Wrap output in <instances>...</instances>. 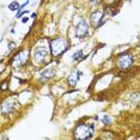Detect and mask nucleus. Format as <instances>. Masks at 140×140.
Segmentation results:
<instances>
[{
    "label": "nucleus",
    "instance_id": "9",
    "mask_svg": "<svg viewBox=\"0 0 140 140\" xmlns=\"http://www.w3.org/2000/svg\"><path fill=\"white\" fill-rule=\"evenodd\" d=\"M83 75V72L78 68H73L71 72L68 73V75L66 77V82L68 84V86L71 88H74L75 85L79 83V79L82 78Z\"/></svg>",
    "mask_w": 140,
    "mask_h": 140
},
{
    "label": "nucleus",
    "instance_id": "12",
    "mask_svg": "<svg viewBox=\"0 0 140 140\" xmlns=\"http://www.w3.org/2000/svg\"><path fill=\"white\" fill-rule=\"evenodd\" d=\"M111 122H113V120H111V116H109L108 114H104L103 116H102L101 123L103 125V126H109V125H111Z\"/></svg>",
    "mask_w": 140,
    "mask_h": 140
},
{
    "label": "nucleus",
    "instance_id": "18",
    "mask_svg": "<svg viewBox=\"0 0 140 140\" xmlns=\"http://www.w3.org/2000/svg\"><path fill=\"white\" fill-rule=\"evenodd\" d=\"M7 82H9V80H5V82H3V84H1V91H5V90H6L7 89V86H9V85H7Z\"/></svg>",
    "mask_w": 140,
    "mask_h": 140
},
{
    "label": "nucleus",
    "instance_id": "16",
    "mask_svg": "<svg viewBox=\"0 0 140 140\" xmlns=\"http://www.w3.org/2000/svg\"><path fill=\"white\" fill-rule=\"evenodd\" d=\"M28 13H29V11H25V10L19 11V12H17L16 18H17V19H19V18H22V17H23L24 14H28Z\"/></svg>",
    "mask_w": 140,
    "mask_h": 140
},
{
    "label": "nucleus",
    "instance_id": "10",
    "mask_svg": "<svg viewBox=\"0 0 140 140\" xmlns=\"http://www.w3.org/2000/svg\"><path fill=\"white\" fill-rule=\"evenodd\" d=\"M56 74V68L55 67H47L41 72L40 75V83H48L52 78H54Z\"/></svg>",
    "mask_w": 140,
    "mask_h": 140
},
{
    "label": "nucleus",
    "instance_id": "3",
    "mask_svg": "<svg viewBox=\"0 0 140 140\" xmlns=\"http://www.w3.org/2000/svg\"><path fill=\"white\" fill-rule=\"evenodd\" d=\"M95 130H96V126L95 122H79L73 129V138L78 140H88L91 139L95 135Z\"/></svg>",
    "mask_w": 140,
    "mask_h": 140
},
{
    "label": "nucleus",
    "instance_id": "22",
    "mask_svg": "<svg viewBox=\"0 0 140 140\" xmlns=\"http://www.w3.org/2000/svg\"><path fill=\"white\" fill-rule=\"evenodd\" d=\"M35 17H36V13H35V12L31 13V18H35Z\"/></svg>",
    "mask_w": 140,
    "mask_h": 140
},
{
    "label": "nucleus",
    "instance_id": "8",
    "mask_svg": "<svg viewBox=\"0 0 140 140\" xmlns=\"http://www.w3.org/2000/svg\"><path fill=\"white\" fill-rule=\"evenodd\" d=\"M16 108H17V101H14L12 98H9V99H6V101H4L3 103H1V107H0V109H1V115L5 116V115L12 114V113H14Z\"/></svg>",
    "mask_w": 140,
    "mask_h": 140
},
{
    "label": "nucleus",
    "instance_id": "6",
    "mask_svg": "<svg viewBox=\"0 0 140 140\" xmlns=\"http://www.w3.org/2000/svg\"><path fill=\"white\" fill-rule=\"evenodd\" d=\"M89 28H90V25H89L88 19L86 18H80L78 20L77 25H75V30H74L75 37L79 40L85 38L89 35Z\"/></svg>",
    "mask_w": 140,
    "mask_h": 140
},
{
    "label": "nucleus",
    "instance_id": "4",
    "mask_svg": "<svg viewBox=\"0 0 140 140\" xmlns=\"http://www.w3.org/2000/svg\"><path fill=\"white\" fill-rule=\"evenodd\" d=\"M31 59V50L30 48H22L14 53V55L10 60V66L16 69H20L25 67L26 64Z\"/></svg>",
    "mask_w": 140,
    "mask_h": 140
},
{
    "label": "nucleus",
    "instance_id": "11",
    "mask_svg": "<svg viewBox=\"0 0 140 140\" xmlns=\"http://www.w3.org/2000/svg\"><path fill=\"white\" fill-rule=\"evenodd\" d=\"M71 60L73 62H79L80 60H84V50L83 49H78L75 50L71 56Z\"/></svg>",
    "mask_w": 140,
    "mask_h": 140
},
{
    "label": "nucleus",
    "instance_id": "14",
    "mask_svg": "<svg viewBox=\"0 0 140 140\" xmlns=\"http://www.w3.org/2000/svg\"><path fill=\"white\" fill-rule=\"evenodd\" d=\"M17 44L16 42H13V41H9V43H7V53L10 54V53H12L14 49H16Z\"/></svg>",
    "mask_w": 140,
    "mask_h": 140
},
{
    "label": "nucleus",
    "instance_id": "13",
    "mask_svg": "<svg viewBox=\"0 0 140 140\" xmlns=\"http://www.w3.org/2000/svg\"><path fill=\"white\" fill-rule=\"evenodd\" d=\"M19 7H20V4L18 1H12L11 4H9V10L10 11H19Z\"/></svg>",
    "mask_w": 140,
    "mask_h": 140
},
{
    "label": "nucleus",
    "instance_id": "20",
    "mask_svg": "<svg viewBox=\"0 0 140 140\" xmlns=\"http://www.w3.org/2000/svg\"><path fill=\"white\" fill-rule=\"evenodd\" d=\"M89 4H90V6H96L98 4V0H89Z\"/></svg>",
    "mask_w": 140,
    "mask_h": 140
},
{
    "label": "nucleus",
    "instance_id": "21",
    "mask_svg": "<svg viewBox=\"0 0 140 140\" xmlns=\"http://www.w3.org/2000/svg\"><path fill=\"white\" fill-rule=\"evenodd\" d=\"M28 22H29V17H23V18H22V23L23 24L28 23Z\"/></svg>",
    "mask_w": 140,
    "mask_h": 140
},
{
    "label": "nucleus",
    "instance_id": "1",
    "mask_svg": "<svg viewBox=\"0 0 140 140\" xmlns=\"http://www.w3.org/2000/svg\"><path fill=\"white\" fill-rule=\"evenodd\" d=\"M71 47L69 40L66 36H59L55 38L49 40V48L53 58H60L65 54Z\"/></svg>",
    "mask_w": 140,
    "mask_h": 140
},
{
    "label": "nucleus",
    "instance_id": "17",
    "mask_svg": "<svg viewBox=\"0 0 140 140\" xmlns=\"http://www.w3.org/2000/svg\"><path fill=\"white\" fill-rule=\"evenodd\" d=\"M28 5H29V0H26L25 3H24V4H22V5H20V7H19V11H23L24 9H25V7L28 6ZM19 11H18V12H19Z\"/></svg>",
    "mask_w": 140,
    "mask_h": 140
},
{
    "label": "nucleus",
    "instance_id": "5",
    "mask_svg": "<svg viewBox=\"0 0 140 140\" xmlns=\"http://www.w3.org/2000/svg\"><path fill=\"white\" fill-rule=\"evenodd\" d=\"M134 56L130 52H123L115 58V67L121 71H126L133 66Z\"/></svg>",
    "mask_w": 140,
    "mask_h": 140
},
{
    "label": "nucleus",
    "instance_id": "15",
    "mask_svg": "<svg viewBox=\"0 0 140 140\" xmlns=\"http://www.w3.org/2000/svg\"><path fill=\"white\" fill-rule=\"evenodd\" d=\"M139 98H140V95L138 92H133V94L130 95V101L133 102V103H137L139 101Z\"/></svg>",
    "mask_w": 140,
    "mask_h": 140
},
{
    "label": "nucleus",
    "instance_id": "2",
    "mask_svg": "<svg viewBox=\"0 0 140 140\" xmlns=\"http://www.w3.org/2000/svg\"><path fill=\"white\" fill-rule=\"evenodd\" d=\"M49 56H52L49 46H44V44L35 46L31 52V62L35 67H41L48 61Z\"/></svg>",
    "mask_w": 140,
    "mask_h": 140
},
{
    "label": "nucleus",
    "instance_id": "7",
    "mask_svg": "<svg viewBox=\"0 0 140 140\" xmlns=\"http://www.w3.org/2000/svg\"><path fill=\"white\" fill-rule=\"evenodd\" d=\"M103 19H104V10H95L90 16V23L91 26L97 29L103 24Z\"/></svg>",
    "mask_w": 140,
    "mask_h": 140
},
{
    "label": "nucleus",
    "instance_id": "19",
    "mask_svg": "<svg viewBox=\"0 0 140 140\" xmlns=\"http://www.w3.org/2000/svg\"><path fill=\"white\" fill-rule=\"evenodd\" d=\"M115 1H116V0H103V3H104L105 5H109V6H111Z\"/></svg>",
    "mask_w": 140,
    "mask_h": 140
}]
</instances>
